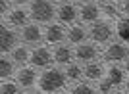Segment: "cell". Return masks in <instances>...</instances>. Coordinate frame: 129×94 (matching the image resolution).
Here are the masks:
<instances>
[{
    "label": "cell",
    "instance_id": "1",
    "mask_svg": "<svg viewBox=\"0 0 129 94\" xmlns=\"http://www.w3.org/2000/svg\"><path fill=\"white\" fill-rule=\"evenodd\" d=\"M70 83L66 77V69L62 67H48L43 69L39 75V83H37V92L39 94H58L66 88V84Z\"/></svg>",
    "mask_w": 129,
    "mask_h": 94
},
{
    "label": "cell",
    "instance_id": "2",
    "mask_svg": "<svg viewBox=\"0 0 129 94\" xmlns=\"http://www.w3.org/2000/svg\"><path fill=\"white\" fill-rule=\"evenodd\" d=\"M29 10V16H31L33 23H39V25H48L56 19V4L50 2V0H33L31 4L27 6Z\"/></svg>",
    "mask_w": 129,
    "mask_h": 94
},
{
    "label": "cell",
    "instance_id": "3",
    "mask_svg": "<svg viewBox=\"0 0 129 94\" xmlns=\"http://www.w3.org/2000/svg\"><path fill=\"white\" fill-rule=\"evenodd\" d=\"M114 35H116V31H114L110 21L100 19L89 27V40L94 42V44H110Z\"/></svg>",
    "mask_w": 129,
    "mask_h": 94
},
{
    "label": "cell",
    "instance_id": "4",
    "mask_svg": "<svg viewBox=\"0 0 129 94\" xmlns=\"http://www.w3.org/2000/svg\"><path fill=\"white\" fill-rule=\"evenodd\" d=\"M129 60V44L121 40L110 42L102 52V62L106 63H125Z\"/></svg>",
    "mask_w": 129,
    "mask_h": 94
},
{
    "label": "cell",
    "instance_id": "5",
    "mask_svg": "<svg viewBox=\"0 0 129 94\" xmlns=\"http://www.w3.org/2000/svg\"><path fill=\"white\" fill-rule=\"evenodd\" d=\"M19 33H16L14 27H8L6 21L2 19V25H0V54L2 56H10V52L19 44Z\"/></svg>",
    "mask_w": 129,
    "mask_h": 94
},
{
    "label": "cell",
    "instance_id": "6",
    "mask_svg": "<svg viewBox=\"0 0 129 94\" xmlns=\"http://www.w3.org/2000/svg\"><path fill=\"white\" fill-rule=\"evenodd\" d=\"M39 75L41 73H37V67H33V65H23V67H17L14 79H16V83L21 86V90H31V88H37Z\"/></svg>",
    "mask_w": 129,
    "mask_h": 94
},
{
    "label": "cell",
    "instance_id": "7",
    "mask_svg": "<svg viewBox=\"0 0 129 94\" xmlns=\"http://www.w3.org/2000/svg\"><path fill=\"white\" fill-rule=\"evenodd\" d=\"M52 62H54V54L46 44H39L37 48L31 50L29 65H33V67H37V69H48Z\"/></svg>",
    "mask_w": 129,
    "mask_h": 94
},
{
    "label": "cell",
    "instance_id": "8",
    "mask_svg": "<svg viewBox=\"0 0 129 94\" xmlns=\"http://www.w3.org/2000/svg\"><path fill=\"white\" fill-rule=\"evenodd\" d=\"M68 42V29L62 23H48L44 27V44L46 46H58Z\"/></svg>",
    "mask_w": 129,
    "mask_h": 94
},
{
    "label": "cell",
    "instance_id": "9",
    "mask_svg": "<svg viewBox=\"0 0 129 94\" xmlns=\"http://www.w3.org/2000/svg\"><path fill=\"white\" fill-rule=\"evenodd\" d=\"M19 38H21L23 44L27 46H39L41 42H44V29H41L39 23H27L19 31Z\"/></svg>",
    "mask_w": 129,
    "mask_h": 94
},
{
    "label": "cell",
    "instance_id": "10",
    "mask_svg": "<svg viewBox=\"0 0 129 94\" xmlns=\"http://www.w3.org/2000/svg\"><path fill=\"white\" fill-rule=\"evenodd\" d=\"M56 21L62 23L64 27H71L79 21V8L71 2H64V4L58 6L56 10Z\"/></svg>",
    "mask_w": 129,
    "mask_h": 94
},
{
    "label": "cell",
    "instance_id": "11",
    "mask_svg": "<svg viewBox=\"0 0 129 94\" xmlns=\"http://www.w3.org/2000/svg\"><path fill=\"white\" fill-rule=\"evenodd\" d=\"M102 14H100V4L96 2H83L79 8V21L85 23V25H92L100 21Z\"/></svg>",
    "mask_w": 129,
    "mask_h": 94
},
{
    "label": "cell",
    "instance_id": "12",
    "mask_svg": "<svg viewBox=\"0 0 129 94\" xmlns=\"http://www.w3.org/2000/svg\"><path fill=\"white\" fill-rule=\"evenodd\" d=\"M73 54H75V62L79 63H91L98 60V48L94 42H83V44L75 46Z\"/></svg>",
    "mask_w": 129,
    "mask_h": 94
},
{
    "label": "cell",
    "instance_id": "13",
    "mask_svg": "<svg viewBox=\"0 0 129 94\" xmlns=\"http://www.w3.org/2000/svg\"><path fill=\"white\" fill-rule=\"evenodd\" d=\"M71 44H58L54 46L52 54H54V63L58 67H68L71 62H75V54H73V48H70Z\"/></svg>",
    "mask_w": 129,
    "mask_h": 94
},
{
    "label": "cell",
    "instance_id": "14",
    "mask_svg": "<svg viewBox=\"0 0 129 94\" xmlns=\"http://www.w3.org/2000/svg\"><path fill=\"white\" fill-rule=\"evenodd\" d=\"M85 79L89 81V83H98V81H102L104 77H106V63L102 62H91V63H85Z\"/></svg>",
    "mask_w": 129,
    "mask_h": 94
},
{
    "label": "cell",
    "instance_id": "15",
    "mask_svg": "<svg viewBox=\"0 0 129 94\" xmlns=\"http://www.w3.org/2000/svg\"><path fill=\"white\" fill-rule=\"evenodd\" d=\"M6 19L14 29H23L27 23H31V16H29L27 8H12V12L6 16Z\"/></svg>",
    "mask_w": 129,
    "mask_h": 94
},
{
    "label": "cell",
    "instance_id": "16",
    "mask_svg": "<svg viewBox=\"0 0 129 94\" xmlns=\"http://www.w3.org/2000/svg\"><path fill=\"white\" fill-rule=\"evenodd\" d=\"M87 38H89V29H85V25L75 23V25L68 27V44L79 46V44L87 42Z\"/></svg>",
    "mask_w": 129,
    "mask_h": 94
},
{
    "label": "cell",
    "instance_id": "17",
    "mask_svg": "<svg viewBox=\"0 0 129 94\" xmlns=\"http://www.w3.org/2000/svg\"><path fill=\"white\" fill-rule=\"evenodd\" d=\"M10 60L16 63V65H19V67L27 65L29 60H31V48L27 46V44H23V42H19V44L10 52Z\"/></svg>",
    "mask_w": 129,
    "mask_h": 94
},
{
    "label": "cell",
    "instance_id": "18",
    "mask_svg": "<svg viewBox=\"0 0 129 94\" xmlns=\"http://www.w3.org/2000/svg\"><path fill=\"white\" fill-rule=\"evenodd\" d=\"M125 69H123V65L119 67L118 63H112L110 67H108V71H106V77L112 81V84L116 86V88H119V86H123V83H125Z\"/></svg>",
    "mask_w": 129,
    "mask_h": 94
},
{
    "label": "cell",
    "instance_id": "19",
    "mask_svg": "<svg viewBox=\"0 0 129 94\" xmlns=\"http://www.w3.org/2000/svg\"><path fill=\"white\" fill-rule=\"evenodd\" d=\"M100 14H102L104 21H118L119 17H121L119 6L114 4V2H104V4H100Z\"/></svg>",
    "mask_w": 129,
    "mask_h": 94
},
{
    "label": "cell",
    "instance_id": "20",
    "mask_svg": "<svg viewBox=\"0 0 129 94\" xmlns=\"http://www.w3.org/2000/svg\"><path fill=\"white\" fill-rule=\"evenodd\" d=\"M66 77H68V81L70 83H81V79L85 77V69H83V65H81L79 62H71L68 67H66Z\"/></svg>",
    "mask_w": 129,
    "mask_h": 94
},
{
    "label": "cell",
    "instance_id": "21",
    "mask_svg": "<svg viewBox=\"0 0 129 94\" xmlns=\"http://www.w3.org/2000/svg\"><path fill=\"white\" fill-rule=\"evenodd\" d=\"M16 63L10 60V56H0V79L2 81H8L16 75Z\"/></svg>",
    "mask_w": 129,
    "mask_h": 94
},
{
    "label": "cell",
    "instance_id": "22",
    "mask_svg": "<svg viewBox=\"0 0 129 94\" xmlns=\"http://www.w3.org/2000/svg\"><path fill=\"white\" fill-rule=\"evenodd\" d=\"M114 31L118 35V38L125 44H129V16H121L118 21H116V27Z\"/></svg>",
    "mask_w": 129,
    "mask_h": 94
},
{
    "label": "cell",
    "instance_id": "23",
    "mask_svg": "<svg viewBox=\"0 0 129 94\" xmlns=\"http://www.w3.org/2000/svg\"><path fill=\"white\" fill-rule=\"evenodd\" d=\"M0 94H21V86L16 83V79L14 81L12 79L2 81L0 83Z\"/></svg>",
    "mask_w": 129,
    "mask_h": 94
},
{
    "label": "cell",
    "instance_id": "24",
    "mask_svg": "<svg viewBox=\"0 0 129 94\" xmlns=\"http://www.w3.org/2000/svg\"><path fill=\"white\" fill-rule=\"evenodd\" d=\"M96 92L98 90L94 88L91 83H83V81H81V83H75L70 88V94H96Z\"/></svg>",
    "mask_w": 129,
    "mask_h": 94
},
{
    "label": "cell",
    "instance_id": "25",
    "mask_svg": "<svg viewBox=\"0 0 129 94\" xmlns=\"http://www.w3.org/2000/svg\"><path fill=\"white\" fill-rule=\"evenodd\" d=\"M114 88H116V86L112 84V81H110L108 77H104L102 81H98V86H96L98 94H112Z\"/></svg>",
    "mask_w": 129,
    "mask_h": 94
},
{
    "label": "cell",
    "instance_id": "26",
    "mask_svg": "<svg viewBox=\"0 0 129 94\" xmlns=\"http://www.w3.org/2000/svg\"><path fill=\"white\" fill-rule=\"evenodd\" d=\"M12 0H0V16H2V19H6V16L12 12Z\"/></svg>",
    "mask_w": 129,
    "mask_h": 94
},
{
    "label": "cell",
    "instance_id": "27",
    "mask_svg": "<svg viewBox=\"0 0 129 94\" xmlns=\"http://www.w3.org/2000/svg\"><path fill=\"white\" fill-rule=\"evenodd\" d=\"M119 12H121V16H129V0H123L119 4Z\"/></svg>",
    "mask_w": 129,
    "mask_h": 94
},
{
    "label": "cell",
    "instance_id": "28",
    "mask_svg": "<svg viewBox=\"0 0 129 94\" xmlns=\"http://www.w3.org/2000/svg\"><path fill=\"white\" fill-rule=\"evenodd\" d=\"M33 0H12V4L16 6V8H25V6H29Z\"/></svg>",
    "mask_w": 129,
    "mask_h": 94
},
{
    "label": "cell",
    "instance_id": "29",
    "mask_svg": "<svg viewBox=\"0 0 129 94\" xmlns=\"http://www.w3.org/2000/svg\"><path fill=\"white\" fill-rule=\"evenodd\" d=\"M123 90H125V92L129 94V77L125 79V83H123Z\"/></svg>",
    "mask_w": 129,
    "mask_h": 94
},
{
    "label": "cell",
    "instance_id": "30",
    "mask_svg": "<svg viewBox=\"0 0 129 94\" xmlns=\"http://www.w3.org/2000/svg\"><path fill=\"white\" fill-rule=\"evenodd\" d=\"M112 94H127V92H125V90H121V88H114Z\"/></svg>",
    "mask_w": 129,
    "mask_h": 94
},
{
    "label": "cell",
    "instance_id": "31",
    "mask_svg": "<svg viewBox=\"0 0 129 94\" xmlns=\"http://www.w3.org/2000/svg\"><path fill=\"white\" fill-rule=\"evenodd\" d=\"M123 69H125V73H127V75H129V60H127V62H125V63H123Z\"/></svg>",
    "mask_w": 129,
    "mask_h": 94
},
{
    "label": "cell",
    "instance_id": "32",
    "mask_svg": "<svg viewBox=\"0 0 129 94\" xmlns=\"http://www.w3.org/2000/svg\"><path fill=\"white\" fill-rule=\"evenodd\" d=\"M50 2H54V4H64L66 0H50Z\"/></svg>",
    "mask_w": 129,
    "mask_h": 94
},
{
    "label": "cell",
    "instance_id": "33",
    "mask_svg": "<svg viewBox=\"0 0 129 94\" xmlns=\"http://www.w3.org/2000/svg\"><path fill=\"white\" fill-rule=\"evenodd\" d=\"M92 2H96V4H104V2H110V0H92Z\"/></svg>",
    "mask_w": 129,
    "mask_h": 94
},
{
    "label": "cell",
    "instance_id": "34",
    "mask_svg": "<svg viewBox=\"0 0 129 94\" xmlns=\"http://www.w3.org/2000/svg\"><path fill=\"white\" fill-rule=\"evenodd\" d=\"M110 2H114V4H118V6H119L121 2H123V0H110Z\"/></svg>",
    "mask_w": 129,
    "mask_h": 94
},
{
    "label": "cell",
    "instance_id": "35",
    "mask_svg": "<svg viewBox=\"0 0 129 94\" xmlns=\"http://www.w3.org/2000/svg\"><path fill=\"white\" fill-rule=\"evenodd\" d=\"M75 2H87V0H75Z\"/></svg>",
    "mask_w": 129,
    "mask_h": 94
},
{
    "label": "cell",
    "instance_id": "36",
    "mask_svg": "<svg viewBox=\"0 0 129 94\" xmlns=\"http://www.w3.org/2000/svg\"><path fill=\"white\" fill-rule=\"evenodd\" d=\"M58 94H64V92H58Z\"/></svg>",
    "mask_w": 129,
    "mask_h": 94
},
{
    "label": "cell",
    "instance_id": "37",
    "mask_svg": "<svg viewBox=\"0 0 129 94\" xmlns=\"http://www.w3.org/2000/svg\"><path fill=\"white\" fill-rule=\"evenodd\" d=\"M23 94H27V92H23Z\"/></svg>",
    "mask_w": 129,
    "mask_h": 94
}]
</instances>
